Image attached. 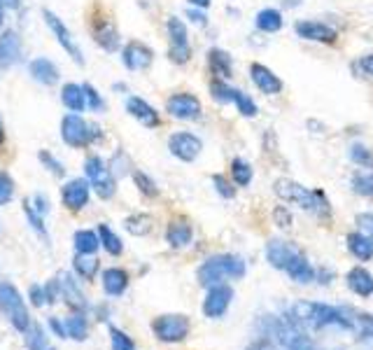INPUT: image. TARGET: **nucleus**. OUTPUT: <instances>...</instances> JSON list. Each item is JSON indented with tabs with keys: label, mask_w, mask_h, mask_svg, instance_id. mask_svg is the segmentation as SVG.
<instances>
[{
	"label": "nucleus",
	"mask_w": 373,
	"mask_h": 350,
	"mask_svg": "<svg viewBox=\"0 0 373 350\" xmlns=\"http://www.w3.org/2000/svg\"><path fill=\"white\" fill-rule=\"evenodd\" d=\"M124 227H126V231H131L133 236H145L149 234L152 229V217L149 215H131L126 222H124Z\"/></svg>",
	"instance_id": "obj_36"
},
{
	"label": "nucleus",
	"mask_w": 373,
	"mask_h": 350,
	"mask_svg": "<svg viewBox=\"0 0 373 350\" xmlns=\"http://www.w3.org/2000/svg\"><path fill=\"white\" fill-rule=\"evenodd\" d=\"M296 252L299 250H296L294 245L278 241V238L268 241V245H266V259L275 266V269H282V271H285V266L289 264V259H292Z\"/></svg>",
	"instance_id": "obj_22"
},
{
	"label": "nucleus",
	"mask_w": 373,
	"mask_h": 350,
	"mask_svg": "<svg viewBox=\"0 0 373 350\" xmlns=\"http://www.w3.org/2000/svg\"><path fill=\"white\" fill-rule=\"evenodd\" d=\"M152 329H154L159 341L177 343L189 334V320H186V315H161L152 322Z\"/></svg>",
	"instance_id": "obj_7"
},
{
	"label": "nucleus",
	"mask_w": 373,
	"mask_h": 350,
	"mask_svg": "<svg viewBox=\"0 0 373 350\" xmlns=\"http://www.w3.org/2000/svg\"><path fill=\"white\" fill-rule=\"evenodd\" d=\"M289 320L299 327L322 329V327H341L355 329L357 313L352 308L343 306H327V304H310V301H296L289 308Z\"/></svg>",
	"instance_id": "obj_1"
},
{
	"label": "nucleus",
	"mask_w": 373,
	"mask_h": 350,
	"mask_svg": "<svg viewBox=\"0 0 373 350\" xmlns=\"http://www.w3.org/2000/svg\"><path fill=\"white\" fill-rule=\"evenodd\" d=\"M82 89H85V96H87V105L92 110H105V101H103V98L96 94V89L92 87V84H82Z\"/></svg>",
	"instance_id": "obj_47"
},
{
	"label": "nucleus",
	"mask_w": 373,
	"mask_h": 350,
	"mask_svg": "<svg viewBox=\"0 0 373 350\" xmlns=\"http://www.w3.org/2000/svg\"><path fill=\"white\" fill-rule=\"evenodd\" d=\"M191 5H196V7H201V10H205V7L210 5V0H189Z\"/></svg>",
	"instance_id": "obj_60"
},
{
	"label": "nucleus",
	"mask_w": 373,
	"mask_h": 350,
	"mask_svg": "<svg viewBox=\"0 0 373 350\" xmlns=\"http://www.w3.org/2000/svg\"><path fill=\"white\" fill-rule=\"evenodd\" d=\"M133 180H136V187L140 189V192H142L145 196H156V194H159L156 182L152 180L147 173H142V171H133Z\"/></svg>",
	"instance_id": "obj_43"
},
{
	"label": "nucleus",
	"mask_w": 373,
	"mask_h": 350,
	"mask_svg": "<svg viewBox=\"0 0 373 350\" xmlns=\"http://www.w3.org/2000/svg\"><path fill=\"white\" fill-rule=\"evenodd\" d=\"M73 241H75V250H78V255H94L101 245V238L96 236V231H89V229L75 231Z\"/></svg>",
	"instance_id": "obj_31"
},
{
	"label": "nucleus",
	"mask_w": 373,
	"mask_h": 350,
	"mask_svg": "<svg viewBox=\"0 0 373 350\" xmlns=\"http://www.w3.org/2000/svg\"><path fill=\"white\" fill-rule=\"evenodd\" d=\"M47 350H54V348H47Z\"/></svg>",
	"instance_id": "obj_64"
},
{
	"label": "nucleus",
	"mask_w": 373,
	"mask_h": 350,
	"mask_svg": "<svg viewBox=\"0 0 373 350\" xmlns=\"http://www.w3.org/2000/svg\"><path fill=\"white\" fill-rule=\"evenodd\" d=\"M345 243H348L352 255H355L357 259H362V262H369V259L373 257V241L371 238H366L362 231H352V234H348Z\"/></svg>",
	"instance_id": "obj_29"
},
{
	"label": "nucleus",
	"mask_w": 373,
	"mask_h": 350,
	"mask_svg": "<svg viewBox=\"0 0 373 350\" xmlns=\"http://www.w3.org/2000/svg\"><path fill=\"white\" fill-rule=\"evenodd\" d=\"M250 77H252L254 87H257L261 94L273 96V94H280L282 91V82L278 80V75H273V70H268L266 66H261V63H252Z\"/></svg>",
	"instance_id": "obj_17"
},
{
	"label": "nucleus",
	"mask_w": 373,
	"mask_h": 350,
	"mask_svg": "<svg viewBox=\"0 0 373 350\" xmlns=\"http://www.w3.org/2000/svg\"><path fill=\"white\" fill-rule=\"evenodd\" d=\"M12 199H15V180L5 171H0V206L10 203Z\"/></svg>",
	"instance_id": "obj_44"
},
{
	"label": "nucleus",
	"mask_w": 373,
	"mask_h": 350,
	"mask_svg": "<svg viewBox=\"0 0 373 350\" xmlns=\"http://www.w3.org/2000/svg\"><path fill=\"white\" fill-rule=\"evenodd\" d=\"M61 101L71 112H80L87 108V96H85V89H82V84H75V82H68L64 84V89H61Z\"/></svg>",
	"instance_id": "obj_27"
},
{
	"label": "nucleus",
	"mask_w": 373,
	"mask_h": 350,
	"mask_svg": "<svg viewBox=\"0 0 373 350\" xmlns=\"http://www.w3.org/2000/svg\"><path fill=\"white\" fill-rule=\"evenodd\" d=\"M0 26H3V3H0Z\"/></svg>",
	"instance_id": "obj_63"
},
{
	"label": "nucleus",
	"mask_w": 373,
	"mask_h": 350,
	"mask_svg": "<svg viewBox=\"0 0 373 350\" xmlns=\"http://www.w3.org/2000/svg\"><path fill=\"white\" fill-rule=\"evenodd\" d=\"M50 327L54 329V334H57L59 339H68V332H66V322H59V318H52V320H50Z\"/></svg>",
	"instance_id": "obj_54"
},
{
	"label": "nucleus",
	"mask_w": 373,
	"mask_h": 350,
	"mask_svg": "<svg viewBox=\"0 0 373 350\" xmlns=\"http://www.w3.org/2000/svg\"><path fill=\"white\" fill-rule=\"evenodd\" d=\"M355 329L359 332V336H371L373 339V315H369V313H357V325H355Z\"/></svg>",
	"instance_id": "obj_48"
},
{
	"label": "nucleus",
	"mask_w": 373,
	"mask_h": 350,
	"mask_svg": "<svg viewBox=\"0 0 373 350\" xmlns=\"http://www.w3.org/2000/svg\"><path fill=\"white\" fill-rule=\"evenodd\" d=\"M168 150L173 157H177L180 161H194L198 154H201L203 143L194 133L180 131V133H173L168 138Z\"/></svg>",
	"instance_id": "obj_9"
},
{
	"label": "nucleus",
	"mask_w": 373,
	"mask_h": 350,
	"mask_svg": "<svg viewBox=\"0 0 373 350\" xmlns=\"http://www.w3.org/2000/svg\"><path fill=\"white\" fill-rule=\"evenodd\" d=\"M273 334L285 350H315L313 341L301 332L299 325L289 322H273Z\"/></svg>",
	"instance_id": "obj_8"
},
{
	"label": "nucleus",
	"mask_w": 373,
	"mask_h": 350,
	"mask_svg": "<svg viewBox=\"0 0 373 350\" xmlns=\"http://www.w3.org/2000/svg\"><path fill=\"white\" fill-rule=\"evenodd\" d=\"M362 68H364V73H369L373 77V54H366L364 59H362Z\"/></svg>",
	"instance_id": "obj_58"
},
{
	"label": "nucleus",
	"mask_w": 373,
	"mask_h": 350,
	"mask_svg": "<svg viewBox=\"0 0 373 350\" xmlns=\"http://www.w3.org/2000/svg\"><path fill=\"white\" fill-rule=\"evenodd\" d=\"M43 17H45V21H47V26L52 28V33L57 35L59 45L64 47L68 54H71V59H73L75 63H80V66H82V63H85V56H82L80 47H78V42H75L73 33L68 31V26L57 17V14L50 12V10H43Z\"/></svg>",
	"instance_id": "obj_10"
},
{
	"label": "nucleus",
	"mask_w": 373,
	"mask_h": 350,
	"mask_svg": "<svg viewBox=\"0 0 373 350\" xmlns=\"http://www.w3.org/2000/svg\"><path fill=\"white\" fill-rule=\"evenodd\" d=\"M57 283H59V292H61V297L66 299V304L75 308V311H85L87 308V299H85V294H82L80 290V285L75 283V278L71 276V273H59L57 276Z\"/></svg>",
	"instance_id": "obj_16"
},
{
	"label": "nucleus",
	"mask_w": 373,
	"mask_h": 350,
	"mask_svg": "<svg viewBox=\"0 0 373 350\" xmlns=\"http://www.w3.org/2000/svg\"><path fill=\"white\" fill-rule=\"evenodd\" d=\"M210 94H212V98H215V101H219V103L233 101V89L226 87L222 80H215V82L210 84Z\"/></svg>",
	"instance_id": "obj_45"
},
{
	"label": "nucleus",
	"mask_w": 373,
	"mask_h": 350,
	"mask_svg": "<svg viewBox=\"0 0 373 350\" xmlns=\"http://www.w3.org/2000/svg\"><path fill=\"white\" fill-rule=\"evenodd\" d=\"M166 110H168L170 117L189 122V119L201 117V101L194 94H173L166 101Z\"/></svg>",
	"instance_id": "obj_12"
},
{
	"label": "nucleus",
	"mask_w": 373,
	"mask_h": 350,
	"mask_svg": "<svg viewBox=\"0 0 373 350\" xmlns=\"http://www.w3.org/2000/svg\"><path fill=\"white\" fill-rule=\"evenodd\" d=\"M94 35H96L94 40L98 42L105 52H115L117 45H119V31H117L115 24H110V21H103L101 26H96Z\"/></svg>",
	"instance_id": "obj_30"
},
{
	"label": "nucleus",
	"mask_w": 373,
	"mask_h": 350,
	"mask_svg": "<svg viewBox=\"0 0 373 350\" xmlns=\"http://www.w3.org/2000/svg\"><path fill=\"white\" fill-rule=\"evenodd\" d=\"M212 182H215V189L224 199H233V196H236V187H233L224 175H212Z\"/></svg>",
	"instance_id": "obj_50"
},
{
	"label": "nucleus",
	"mask_w": 373,
	"mask_h": 350,
	"mask_svg": "<svg viewBox=\"0 0 373 350\" xmlns=\"http://www.w3.org/2000/svg\"><path fill=\"white\" fill-rule=\"evenodd\" d=\"M24 213H26V217H29L31 227L36 229L38 234L47 236V229H45V220H43V215H40L38 210H33V208H31V201H24Z\"/></svg>",
	"instance_id": "obj_46"
},
{
	"label": "nucleus",
	"mask_w": 373,
	"mask_h": 350,
	"mask_svg": "<svg viewBox=\"0 0 373 350\" xmlns=\"http://www.w3.org/2000/svg\"><path fill=\"white\" fill-rule=\"evenodd\" d=\"M98 136H101L98 126L89 124L87 119H82L78 115V112L66 115L64 122H61V138H64V143L71 145V147H87L89 143H94Z\"/></svg>",
	"instance_id": "obj_5"
},
{
	"label": "nucleus",
	"mask_w": 373,
	"mask_h": 350,
	"mask_svg": "<svg viewBox=\"0 0 373 350\" xmlns=\"http://www.w3.org/2000/svg\"><path fill=\"white\" fill-rule=\"evenodd\" d=\"M29 73L33 75V80L45 84V87H52V84L59 82V68L57 63L45 59V56H40V59H33L29 63Z\"/></svg>",
	"instance_id": "obj_21"
},
{
	"label": "nucleus",
	"mask_w": 373,
	"mask_h": 350,
	"mask_svg": "<svg viewBox=\"0 0 373 350\" xmlns=\"http://www.w3.org/2000/svg\"><path fill=\"white\" fill-rule=\"evenodd\" d=\"M36 203H38V213H40V215H47V213H50V201H47V196L36 194Z\"/></svg>",
	"instance_id": "obj_55"
},
{
	"label": "nucleus",
	"mask_w": 373,
	"mask_h": 350,
	"mask_svg": "<svg viewBox=\"0 0 373 350\" xmlns=\"http://www.w3.org/2000/svg\"><path fill=\"white\" fill-rule=\"evenodd\" d=\"M257 28L264 33H278L282 28V14L278 10H273V7H266V10H261L257 14Z\"/></svg>",
	"instance_id": "obj_32"
},
{
	"label": "nucleus",
	"mask_w": 373,
	"mask_h": 350,
	"mask_svg": "<svg viewBox=\"0 0 373 350\" xmlns=\"http://www.w3.org/2000/svg\"><path fill=\"white\" fill-rule=\"evenodd\" d=\"M273 217L278 220V227H282V229H289L292 227V213H287V208H278L273 213Z\"/></svg>",
	"instance_id": "obj_53"
},
{
	"label": "nucleus",
	"mask_w": 373,
	"mask_h": 350,
	"mask_svg": "<svg viewBox=\"0 0 373 350\" xmlns=\"http://www.w3.org/2000/svg\"><path fill=\"white\" fill-rule=\"evenodd\" d=\"M247 350H278V348H275L271 341H257V343H252Z\"/></svg>",
	"instance_id": "obj_57"
},
{
	"label": "nucleus",
	"mask_w": 373,
	"mask_h": 350,
	"mask_svg": "<svg viewBox=\"0 0 373 350\" xmlns=\"http://www.w3.org/2000/svg\"><path fill=\"white\" fill-rule=\"evenodd\" d=\"M29 297H31V301H33V306H38V308H43V306L47 304V292H45L43 285H31Z\"/></svg>",
	"instance_id": "obj_52"
},
{
	"label": "nucleus",
	"mask_w": 373,
	"mask_h": 350,
	"mask_svg": "<svg viewBox=\"0 0 373 350\" xmlns=\"http://www.w3.org/2000/svg\"><path fill=\"white\" fill-rule=\"evenodd\" d=\"M38 159L43 161V164H45L47 168H50V171H52L54 175H64V173H66L64 164H61L59 159H54V154H50L47 150H43V152H40V154H38Z\"/></svg>",
	"instance_id": "obj_49"
},
{
	"label": "nucleus",
	"mask_w": 373,
	"mask_h": 350,
	"mask_svg": "<svg viewBox=\"0 0 373 350\" xmlns=\"http://www.w3.org/2000/svg\"><path fill=\"white\" fill-rule=\"evenodd\" d=\"M208 66L212 70V75L219 77V80H229L233 75V63H231V56L224 52V49H217L212 47L208 52Z\"/></svg>",
	"instance_id": "obj_25"
},
{
	"label": "nucleus",
	"mask_w": 373,
	"mask_h": 350,
	"mask_svg": "<svg viewBox=\"0 0 373 350\" xmlns=\"http://www.w3.org/2000/svg\"><path fill=\"white\" fill-rule=\"evenodd\" d=\"M5 143V126H3V119H0V145Z\"/></svg>",
	"instance_id": "obj_62"
},
{
	"label": "nucleus",
	"mask_w": 373,
	"mask_h": 350,
	"mask_svg": "<svg viewBox=\"0 0 373 350\" xmlns=\"http://www.w3.org/2000/svg\"><path fill=\"white\" fill-rule=\"evenodd\" d=\"M296 33H299V38L303 40L324 42V45L336 40V31L329 28L327 24H322V21H299V24H296Z\"/></svg>",
	"instance_id": "obj_18"
},
{
	"label": "nucleus",
	"mask_w": 373,
	"mask_h": 350,
	"mask_svg": "<svg viewBox=\"0 0 373 350\" xmlns=\"http://www.w3.org/2000/svg\"><path fill=\"white\" fill-rule=\"evenodd\" d=\"M191 236H194V229L186 220L170 222L168 229H166V241L170 243V248H184V245L191 243Z\"/></svg>",
	"instance_id": "obj_23"
},
{
	"label": "nucleus",
	"mask_w": 373,
	"mask_h": 350,
	"mask_svg": "<svg viewBox=\"0 0 373 350\" xmlns=\"http://www.w3.org/2000/svg\"><path fill=\"white\" fill-rule=\"evenodd\" d=\"M126 110L131 117H136L142 126H149V129H154V126H159V122H161V119H159V112L152 108L147 101H142V98H138V96L129 98Z\"/></svg>",
	"instance_id": "obj_19"
},
{
	"label": "nucleus",
	"mask_w": 373,
	"mask_h": 350,
	"mask_svg": "<svg viewBox=\"0 0 373 350\" xmlns=\"http://www.w3.org/2000/svg\"><path fill=\"white\" fill-rule=\"evenodd\" d=\"M75 271H78L85 280H94L96 271H98V259L78 255V257H75Z\"/></svg>",
	"instance_id": "obj_37"
},
{
	"label": "nucleus",
	"mask_w": 373,
	"mask_h": 350,
	"mask_svg": "<svg viewBox=\"0 0 373 350\" xmlns=\"http://www.w3.org/2000/svg\"><path fill=\"white\" fill-rule=\"evenodd\" d=\"M273 189H275V194H278L280 199L299 203L303 210H310V213L317 215V217H322V220L331 215L329 201L324 199V194L320 192V189H315V192H308L306 187H301L299 182H294V180H289V178L275 180Z\"/></svg>",
	"instance_id": "obj_2"
},
{
	"label": "nucleus",
	"mask_w": 373,
	"mask_h": 350,
	"mask_svg": "<svg viewBox=\"0 0 373 350\" xmlns=\"http://www.w3.org/2000/svg\"><path fill=\"white\" fill-rule=\"evenodd\" d=\"M0 311L8 315L12 327H15L17 332L24 334L26 329L31 327L29 308H26V304H24L22 292H19L12 283H0Z\"/></svg>",
	"instance_id": "obj_4"
},
{
	"label": "nucleus",
	"mask_w": 373,
	"mask_h": 350,
	"mask_svg": "<svg viewBox=\"0 0 373 350\" xmlns=\"http://www.w3.org/2000/svg\"><path fill=\"white\" fill-rule=\"evenodd\" d=\"M129 287V273L124 269H105L103 271V290L110 297H119Z\"/></svg>",
	"instance_id": "obj_24"
},
{
	"label": "nucleus",
	"mask_w": 373,
	"mask_h": 350,
	"mask_svg": "<svg viewBox=\"0 0 373 350\" xmlns=\"http://www.w3.org/2000/svg\"><path fill=\"white\" fill-rule=\"evenodd\" d=\"M350 159L364 168H373V152L369 147H364L362 143H355L350 147Z\"/></svg>",
	"instance_id": "obj_41"
},
{
	"label": "nucleus",
	"mask_w": 373,
	"mask_h": 350,
	"mask_svg": "<svg viewBox=\"0 0 373 350\" xmlns=\"http://www.w3.org/2000/svg\"><path fill=\"white\" fill-rule=\"evenodd\" d=\"M85 171H87L89 182H92L94 192L98 194L101 199H112L117 192V178L108 168L105 161L101 157H89L85 161Z\"/></svg>",
	"instance_id": "obj_6"
},
{
	"label": "nucleus",
	"mask_w": 373,
	"mask_h": 350,
	"mask_svg": "<svg viewBox=\"0 0 373 350\" xmlns=\"http://www.w3.org/2000/svg\"><path fill=\"white\" fill-rule=\"evenodd\" d=\"M186 17H189L194 24L198 26H205V14L203 12H196V10H186Z\"/></svg>",
	"instance_id": "obj_56"
},
{
	"label": "nucleus",
	"mask_w": 373,
	"mask_h": 350,
	"mask_svg": "<svg viewBox=\"0 0 373 350\" xmlns=\"http://www.w3.org/2000/svg\"><path fill=\"white\" fill-rule=\"evenodd\" d=\"M357 227L366 238H371V241H373V213L357 215Z\"/></svg>",
	"instance_id": "obj_51"
},
{
	"label": "nucleus",
	"mask_w": 373,
	"mask_h": 350,
	"mask_svg": "<svg viewBox=\"0 0 373 350\" xmlns=\"http://www.w3.org/2000/svg\"><path fill=\"white\" fill-rule=\"evenodd\" d=\"M110 341H112V350H136L133 339L117 327H110Z\"/></svg>",
	"instance_id": "obj_42"
},
{
	"label": "nucleus",
	"mask_w": 373,
	"mask_h": 350,
	"mask_svg": "<svg viewBox=\"0 0 373 350\" xmlns=\"http://www.w3.org/2000/svg\"><path fill=\"white\" fill-rule=\"evenodd\" d=\"M61 201H64V206L68 210H73V213L82 210L89 203V182L82 178L68 180L64 189H61Z\"/></svg>",
	"instance_id": "obj_14"
},
{
	"label": "nucleus",
	"mask_w": 373,
	"mask_h": 350,
	"mask_svg": "<svg viewBox=\"0 0 373 350\" xmlns=\"http://www.w3.org/2000/svg\"><path fill=\"white\" fill-rule=\"evenodd\" d=\"M352 187L359 196H366V199H373V173H357L352 178Z\"/></svg>",
	"instance_id": "obj_40"
},
{
	"label": "nucleus",
	"mask_w": 373,
	"mask_h": 350,
	"mask_svg": "<svg viewBox=\"0 0 373 350\" xmlns=\"http://www.w3.org/2000/svg\"><path fill=\"white\" fill-rule=\"evenodd\" d=\"M233 103L238 105V112L243 117H257V103L252 101L250 96L245 94V91H240V89H233Z\"/></svg>",
	"instance_id": "obj_38"
},
{
	"label": "nucleus",
	"mask_w": 373,
	"mask_h": 350,
	"mask_svg": "<svg viewBox=\"0 0 373 350\" xmlns=\"http://www.w3.org/2000/svg\"><path fill=\"white\" fill-rule=\"evenodd\" d=\"M66 332H68V339L85 341L89 336V325H87L85 315H73V318H68L66 320Z\"/></svg>",
	"instance_id": "obj_34"
},
{
	"label": "nucleus",
	"mask_w": 373,
	"mask_h": 350,
	"mask_svg": "<svg viewBox=\"0 0 373 350\" xmlns=\"http://www.w3.org/2000/svg\"><path fill=\"white\" fill-rule=\"evenodd\" d=\"M348 287L359 297H371L373 294V276L362 266H355L348 273Z\"/></svg>",
	"instance_id": "obj_28"
},
{
	"label": "nucleus",
	"mask_w": 373,
	"mask_h": 350,
	"mask_svg": "<svg viewBox=\"0 0 373 350\" xmlns=\"http://www.w3.org/2000/svg\"><path fill=\"white\" fill-rule=\"evenodd\" d=\"M168 38H170V61L173 63H186L191 56L189 40H186V26L177 17L168 19Z\"/></svg>",
	"instance_id": "obj_11"
},
{
	"label": "nucleus",
	"mask_w": 373,
	"mask_h": 350,
	"mask_svg": "<svg viewBox=\"0 0 373 350\" xmlns=\"http://www.w3.org/2000/svg\"><path fill=\"white\" fill-rule=\"evenodd\" d=\"M122 59H124V66L129 70H145L152 66V61H154V52H152L147 45H142V42L133 40L124 47Z\"/></svg>",
	"instance_id": "obj_15"
},
{
	"label": "nucleus",
	"mask_w": 373,
	"mask_h": 350,
	"mask_svg": "<svg viewBox=\"0 0 373 350\" xmlns=\"http://www.w3.org/2000/svg\"><path fill=\"white\" fill-rule=\"evenodd\" d=\"M0 3H3L5 7H10V10H17V7H19V3H22V0H0Z\"/></svg>",
	"instance_id": "obj_59"
},
{
	"label": "nucleus",
	"mask_w": 373,
	"mask_h": 350,
	"mask_svg": "<svg viewBox=\"0 0 373 350\" xmlns=\"http://www.w3.org/2000/svg\"><path fill=\"white\" fill-rule=\"evenodd\" d=\"M98 236H101V245L105 248L110 255H122L124 252V243H122V238L115 234L112 229L108 227V224H98Z\"/></svg>",
	"instance_id": "obj_33"
},
{
	"label": "nucleus",
	"mask_w": 373,
	"mask_h": 350,
	"mask_svg": "<svg viewBox=\"0 0 373 350\" xmlns=\"http://www.w3.org/2000/svg\"><path fill=\"white\" fill-rule=\"evenodd\" d=\"M231 175H233V182H236V185L247 187L252 182V166L243 159H233L231 161Z\"/></svg>",
	"instance_id": "obj_35"
},
{
	"label": "nucleus",
	"mask_w": 373,
	"mask_h": 350,
	"mask_svg": "<svg viewBox=\"0 0 373 350\" xmlns=\"http://www.w3.org/2000/svg\"><path fill=\"white\" fill-rule=\"evenodd\" d=\"M231 299H233V290L229 285H212L208 290V297L203 301V313L208 318H222L231 304Z\"/></svg>",
	"instance_id": "obj_13"
},
{
	"label": "nucleus",
	"mask_w": 373,
	"mask_h": 350,
	"mask_svg": "<svg viewBox=\"0 0 373 350\" xmlns=\"http://www.w3.org/2000/svg\"><path fill=\"white\" fill-rule=\"evenodd\" d=\"M285 271L289 273V278L296 280V283H310V280H315L313 266H310V262L301 255V252H296V255L289 259V264L285 266Z\"/></svg>",
	"instance_id": "obj_26"
},
{
	"label": "nucleus",
	"mask_w": 373,
	"mask_h": 350,
	"mask_svg": "<svg viewBox=\"0 0 373 350\" xmlns=\"http://www.w3.org/2000/svg\"><path fill=\"white\" fill-rule=\"evenodd\" d=\"M19 59H22V38L17 31H5L0 35V63L8 68L15 66Z\"/></svg>",
	"instance_id": "obj_20"
},
{
	"label": "nucleus",
	"mask_w": 373,
	"mask_h": 350,
	"mask_svg": "<svg viewBox=\"0 0 373 350\" xmlns=\"http://www.w3.org/2000/svg\"><path fill=\"white\" fill-rule=\"evenodd\" d=\"M282 5H285V7H296V5H301V0H282Z\"/></svg>",
	"instance_id": "obj_61"
},
{
	"label": "nucleus",
	"mask_w": 373,
	"mask_h": 350,
	"mask_svg": "<svg viewBox=\"0 0 373 350\" xmlns=\"http://www.w3.org/2000/svg\"><path fill=\"white\" fill-rule=\"evenodd\" d=\"M24 336H26V346H29V350H47V339H45L43 327L31 325L24 332Z\"/></svg>",
	"instance_id": "obj_39"
},
{
	"label": "nucleus",
	"mask_w": 373,
	"mask_h": 350,
	"mask_svg": "<svg viewBox=\"0 0 373 350\" xmlns=\"http://www.w3.org/2000/svg\"><path fill=\"white\" fill-rule=\"evenodd\" d=\"M243 276H245V262L236 255L210 257L198 269V283L205 287L219 285L224 278H243Z\"/></svg>",
	"instance_id": "obj_3"
}]
</instances>
